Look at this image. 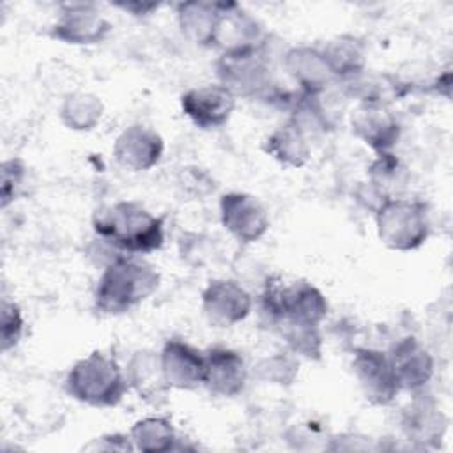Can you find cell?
<instances>
[{
	"instance_id": "7",
	"label": "cell",
	"mask_w": 453,
	"mask_h": 453,
	"mask_svg": "<svg viewBox=\"0 0 453 453\" xmlns=\"http://www.w3.org/2000/svg\"><path fill=\"white\" fill-rule=\"evenodd\" d=\"M111 32V23L90 2H67L50 28V37L69 46H96Z\"/></svg>"
},
{
	"instance_id": "13",
	"label": "cell",
	"mask_w": 453,
	"mask_h": 453,
	"mask_svg": "<svg viewBox=\"0 0 453 453\" xmlns=\"http://www.w3.org/2000/svg\"><path fill=\"white\" fill-rule=\"evenodd\" d=\"M349 124L352 134L375 154L393 152L402 136V124L389 106L357 104L349 115Z\"/></svg>"
},
{
	"instance_id": "15",
	"label": "cell",
	"mask_w": 453,
	"mask_h": 453,
	"mask_svg": "<svg viewBox=\"0 0 453 453\" xmlns=\"http://www.w3.org/2000/svg\"><path fill=\"white\" fill-rule=\"evenodd\" d=\"M163 154V136L145 124H131L124 127L113 143L115 161L131 172H147L154 168Z\"/></svg>"
},
{
	"instance_id": "29",
	"label": "cell",
	"mask_w": 453,
	"mask_h": 453,
	"mask_svg": "<svg viewBox=\"0 0 453 453\" xmlns=\"http://www.w3.org/2000/svg\"><path fill=\"white\" fill-rule=\"evenodd\" d=\"M257 377L267 384L290 386L299 375V357L288 349L283 352H274L258 361Z\"/></svg>"
},
{
	"instance_id": "14",
	"label": "cell",
	"mask_w": 453,
	"mask_h": 453,
	"mask_svg": "<svg viewBox=\"0 0 453 453\" xmlns=\"http://www.w3.org/2000/svg\"><path fill=\"white\" fill-rule=\"evenodd\" d=\"M400 391L421 393L434 377L435 363L430 350L414 336L396 340L388 350Z\"/></svg>"
},
{
	"instance_id": "5",
	"label": "cell",
	"mask_w": 453,
	"mask_h": 453,
	"mask_svg": "<svg viewBox=\"0 0 453 453\" xmlns=\"http://www.w3.org/2000/svg\"><path fill=\"white\" fill-rule=\"evenodd\" d=\"M262 308L269 315L271 322L287 319L320 326L327 317L329 303L324 292L306 280H296L290 283L271 280L262 292Z\"/></svg>"
},
{
	"instance_id": "31",
	"label": "cell",
	"mask_w": 453,
	"mask_h": 453,
	"mask_svg": "<svg viewBox=\"0 0 453 453\" xmlns=\"http://www.w3.org/2000/svg\"><path fill=\"white\" fill-rule=\"evenodd\" d=\"M25 333V319L18 303L4 297L0 315V349L9 352L21 342Z\"/></svg>"
},
{
	"instance_id": "27",
	"label": "cell",
	"mask_w": 453,
	"mask_h": 453,
	"mask_svg": "<svg viewBox=\"0 0 453 453\" xmlns=\"http://www.w3.org/2000/svg\"><path fill=\"white\" fill-rule=\"evenodd\" d=\"M407 182L405 165L393 154H375V159L368 166V182L365 184L373 196L382 203L388 198H395L396 191Z\"/></svg>"
},
{
	"instance_id": "16",
	"label": "cell",
	"mask_w": 453,
	"mask_h": 453,
	"mask_svg": "<svg viewBox=\"0 0 453 453\" xmlns=\"http://www.w3.org/2000/svg\"><path fill=\"white\" fill-rule=\"evenodd\" d=\"M161 368L170 389L193 391L203 386L205 350L182 340H166L159 350Z\"/></svg>"
},
{
	"instance_id": "6",
	"label": "cell",
	"mask_w": 453,
	"mask_h": 453,
	"mask_svg": "<svg viewBox=\"0 0 453 453\" xmlns=\"http://www.w3.org/2000/svg\"><path fill=\"white\" fill-rule=\"evenodd\" d=\"M216 76L235 97L276 99L278 96L265 51L221 53L216 60Z\"/></svg>"
},
{
	"instance_id": "24",
	"label": "cell",
	"mask_w": 453,
	"mask_h": 453,
	"mask_svg": "<svg viewBox=\"0 0 453 453\" xmlns=\"http://www.w3.org/2000/svg\"><path fill=\"white\" fill-rule=\"evenodd\" d=\"M264 152L287 168H303L310 161V134L292 119L271 131L264 140Z\"/></svg>"
},
{
	"instance_id": "18",
	"label": "cell",
	"mask_w": 453,
	"mask_h": 453,
	"mask_svg": "<svg viewBox=\"0 0 453 453\" xmlns=\"http://www.w3.org/2000/svg\"><path fill=\"white\" fill-rule=\"evenodd\" d=\"M414 395L416 398L403 411L402 430L409 441L421 448H439L448 430V416L430 396Z\"/></svg>"
},
{
	"instance_id": "22",
	"label": "cell",
	"mask_w": 453,
	"mask_h": 453,
	"mask_svg": "<svg viewBox=\"0 0 453 453\" xmlns=\"http://www.w3.org/2000/svg\"><path fill=\"white\" fill-rule=\"evenodd\" d=\"M175 14L179 30L189 42L202 48H214L216 30L221 16L219 2H180L175 5Z\"/></svg>"
},
{
	"instance_id": "20",
	"label": "cell",
	"mask_w": 453,
	"mask_h": 453,
	"mask_svg": "<svg viewBox=\"0 0 453 453\" xmlns=\"http://www.w3.org/2000/svg\"><path fill=\"white\" fill-rule=\"evenodd\" d=\"M340 92L347 99H354L357 104H379L389 106L391 103L405 97L411 90L402 76L393 73H377L365 69L361 74L338 81Z\"/></svg>"
},
{
	"instance_id": "2",
	"label": "cell",
	"mask_w": 453,
	"mask_h": 453,
	"mask_svg": "<svg viewBox=\"0 0 453 453\" xmlns=\"http://www.w3.org/2000/svg\"><path fill=\"white\" fill-rule=\"evenodd\" d=\"M161 274L150 262L134 255H117L103 269L94 308L103 315H122L149 299L159 287Z\"/></svg>"
},
{
	"instance_id": "30",
	"label": "cell",
	"mask_w": 453,
	"mask_h": 453,
	"mask_svg": "<svg viewBox=\"0 0 453 453\" xmlns=\"http://www.w3.org/2000/svg\"><path fill=\"white\" fill-rule=\"evenodd\" d=\"M28 166L21 157L4 159L0 165V205L7 209L14 203L27 188Z\"/></svg>"
},
{
	"instance_id": "33",
	"label": "cell",
	"mask_w": 453,
	"mask_h": 453,
	"mask_svg": "<svg viewBox=\"0 0 453 453\" xmlns=\"http://www.w3.org/2000/svg\"><path fill=\"white\" fill-rule=\"evenodd\" d=\"M113 7L134 16V18H147L150 16L152 12H156L161 4H156V2H138V0H129V2H115L111 4Z\"/></svg>"
},
{
	"instance_id": "25",
	"label": "cell",
	"mask_w": 453,
	"mask_h": 453,
	"mask_svg": "<svg viewBox=\"0 0 453 453\" xmlns=\"http://www.w3.org/2000/svg\"><path fill=\"white\" fill-rule=\"evenodd\" d=\"M104 113V104L99 96L85 90L69 92L64 96L58 108L60 122L76 133H87L97 127Z\"/></svg>"
},
{
	"instance_id": "21",
	"label": "cell",
	"mask_w": 453,
	"mask_h": 453,
	"mask_svg": "<svg viewBox=\"0 0 453 453\" xmlns=\"http://www.w3.org/2000/svg\"><path fill=\"white\" fill-rule=\"evenodd\" d=\"M126 379L129 388L145 402L159 403L166 398L170 386L165 380L159 352L152 349H140L133 352L126 366Z\"/></svg>"
},
{
	"instance_id": "32",
	"label": "cell",
	"mask_w": 453,
	"mask_h": 453,
	"mask_svg": "<svg viewBox=\"0 0 453 453\" xmlns=\"http://www.w3.org/2000/svg\"><path fill=\"white\" fill-rule=\"evenodd\" d=\"M87 449H99V451H133L134 446L131 442L129 434H104L97 439H94Z\"/></svg>"
},
{
	"instance_id": "10",
	"label": "cell",
	"mask_w": 453,
	"mask_h": 453,
	"mask_svg": "<svg viewBox=\"0 0 453 453\" xmlns=\"http://www.w3.org/2000/svg\"><path fill=\"white\" fill-rule=\"evenodd\" d=\"M223 228L241 244L260 241L269 230V214L262 202L244 191H228L219 198Z\"/></svg>"
},
{
	"instance_id": "17",
	"label": "cell",
	"mask_w": 453,
	"mask_h": 453,
	"mask_svg": "<svg viewBox=\"0 0 453 453\" xmlns=\"http://www.w3.org/2000/svg\"><path fill=\"white\" fill-rule=\"evenodd\" d=\"M248 380V368L244 357L223 345H214L205 350V375L203 386L225 398H234L242 393Z\"/></svg>"
},
{
	"instance_id": "1",
	"label": "cell",
	"mask_w": 453,
	"mask_h": 453,
	"mask_svg": "<svg viewBox=\"0 0 453 453\" xmlns=\"http://www.w3.org/2000/svg\"><path fill=\"white\" fill-rule=\"evenodd\" d=\"M92 228L99 241L120 255H149L165 244V218L136 200H120L96 211Z\"/></svg>"
},
{
	"instance_id": "9",
	"label": "cell",
	"mask_w": 453,
	"mask_h": 453,
	"mask_svg": "<svg viewBox=\"0 0 453 453\" xmlns=\"http://www.w3.org/2000/svg\"><path fill=\"white\" fill-rule=\"evenodd\" d=\"M350 366L363 396L372 405L386 407L395 402L400 393V386L388 352L372 347H359L354 350Z\"/></svg>"
},
{
	"instance_id": "28",
	"label": "cell",
	"mask_w": 453,
	"mask_h": 453,
	"mask_svg": "<svg viewBox=\"0 0 453 453\" xmlns=\"http://www.w3.org/2000/svg\"><path fill=\"white\" fill-rule=\"evenodd\" d=\"M273 326L285 340L287 349L297 357H304L310 361H319L322 357L324 340L320 327L315 324H304L287 319L273 320Z\"/></svg>"
},
{
	"instance_id": "11",
	"label": "cell",
	"mask_w": 453,
	"mask_h": 453,
	"mask_svg": "<svg viewBox=\"0 0 453 453\" xmlns=\"http://www.w3.org/2000/svg\"><path fill=\"white\" fill-rule=\"evenodd\" d=\"M237 106V97L225 85L207 83L193 87L180 96L182 113L200 129H218L228 124Z\"/></svg>"
},
{
	"instance_id": "19",
	"label": "cell",
	"mask_w": 453,
	"mask_h": 453,
	"mask_svg": "<svg viewBox=\"0 0 453 453\" xmlns=\"http://www.w3.org/2000/svg\"><path fill=\"white\" fill-rule=\"evenodd\" d=\"M283 69L299 87V92L306 96L320 94L336 83L317 46L297 44L288 48L283 55Z\"/></svg>"
},
{
	"instance_id": "23",
	"label": "cell",
	"mask_w": 453,
	"mask_h": 453,
	"mask_svg": "<svg viewBox=\"0 0 453 453\" xmlns=\"http://www.w3.org/2000/svg\"><path fill=\"white\" fill-rule=\"evenodd\" d=\"M320 53L336 83L361 74L368 64L365 42L350 34L331 37L320 48Z\"/></svg>"
},
{
	"instance_id": "26",
	"label": "cell",
	"mask_w": 453,
	"mask_h": 453,
	"mask_svg": "<svg viewBox=\"0 0 453 453\" xmlns=\"http://www.w3.org/2000/svg\"><path fill=\"white\" fill-rule=\"evenodd\" d=\"M131 442L136 451L143 453H166L177 449V432L168 418L149 416L138 419L129 430Z\"/></svg>"
},
{
	"instance_id": "12",
	"label": "cell",
	"mask_w": 453,
	"mask_h": 453,
	"mask_svg": "<svg viewBox=\"0 0 453 453\" xmlns=\"http://www.w3.org/2000/svg\"><path fill=\"white\" fill-rule=\"evenodd\" d=\"M250 292L228 278L211 280L202 290V311L216 327H232L251 313Z\"/></svg>"
},
{
	"instance_id": "8",
	"label": "cell",
	"mask_w": 453,
	"mask_h": 453,
	"mask_svg": "<svg viewBox=\"0 0 453 453\" xmlns=\"http://www.w3.org/2000/svg\"><path fill=\"white\" fill-rule=\"evenodd\" d=\"M219 9L214 48H219L221 53L265 51L269 32L257 16L235 2H219Z\"/></svg>"
},
{
	"instance_id": "3",
	"label": "cell",
	"mask_w": 453,
	"mask_h": 453,
	"mask_svg": "<svg viewBox=\"0 0 453 453\" xmlns=\"http://www.w3.org/2000/svg\"><path fill=\"white\" fill-rule=\"evenodd\" d=\"M129 389L126 372L108 354L94 350L80 357L67 372L65 391L80 403L110 409L122 402Z\"/></svg>"
},
{
	"instance_id": "4",
	"label": "cell",
	"mask_w": 453,
	"mask_h": 453,
	"mask_svg": "<svg viewBox=\"0 0 453 453\" xmlns=\"http://www.w3.org/2000/svg\"><path fill=\"white\" fill-rule=\"evenodd\" d=\"M375 228L380 242L393 251L421 248L432 232L428 205L414 198H388L375 211Z\"/></svg>"
}]
</instances>
